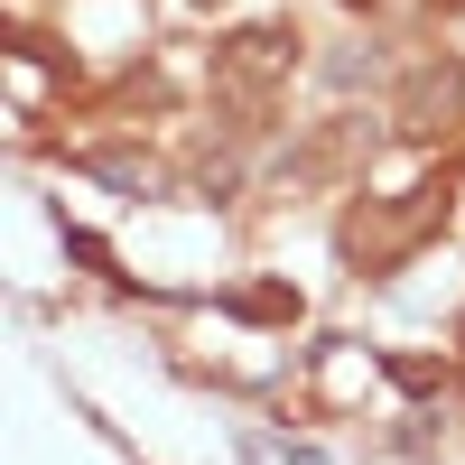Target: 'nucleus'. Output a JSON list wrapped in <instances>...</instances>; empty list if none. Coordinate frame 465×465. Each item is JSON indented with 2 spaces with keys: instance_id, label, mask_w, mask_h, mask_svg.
<instances>
[{
  "instance_id": "obj_1",
  "label": "nucleus",
  "mask_w": 465,
  "mask_h": 465,
  "mask_svg": "<svg viewBox=\"0 0 465 465\" xmlns=\"http://www.w3.org/2000/svg\"><path fill=\"white\" fill-rule=\"evenodd\" d=\"M447 214H456V177H419V186H401V196H363L335 223V252H344L354 280H381V270H401L419 242H438Z\"/></svg>"
},
{
  "instance_id": "obj_2",
  "label": "nucleus",
  "mask_w": 465,
  "mask_h": 465,
  "mask_svg": "<svg viewBox=\"0 0 465 465\" xmlns=\"http://www.w3.org/2000/svg\"><path fill=\"white\" fill-rule=\"evenodd\" d=\"M289 74H298V28H280V19L232 28L214 47V103L242 112V131H261V112H270V94H280Z\"/></svg>"
},
{
  "instance_id": "obj_3",
  "label": "nucleus",
  "mask_w": 465,
  "mask_h": 465,
  "mask_svg": "<svg viewBox=\"0 0 465 465\" xmlns=\"http://www.w3.org/2000/svg\"><path fill=\"white\" fill-rule=\"evenodd\" d=\"M391 131H401L410 149H438V140L465 131V65H456V56H419V65L401 74V94H391Z\"/></svg>"
},
{
  "instance_id": "obj_4",
  "label": "nucleus",
  "mask_w": 465,
  "mask_h": 465,
  "mask_svg": "<svg viewBox=\"0 0 465 465\" xmlns=\"http://www.w3.org/2000/svg\"><path fill=\"white\" fill-rule=\"evenodd\" d=\"M363 159H372L363 112H335V122L307 131V149H289V186H335V177H354Z\"/></svg>"
},
{
  "instance_id": "obj_5",
  "label": "nucleus",
  "mask_w": 465,
  "mask_h": 465,
  "mask_svg": "<svg viewBox=\"0 0 465 465\" xmlns=\"http://www.w3.org/2000/svg\"><path fill=\"white\" fill-rule=\"evenodd\" d=\"M391 372H401V381H410V391H447V363H419V354H401V363H391Z\"/></svg>"
}]
</instances>
